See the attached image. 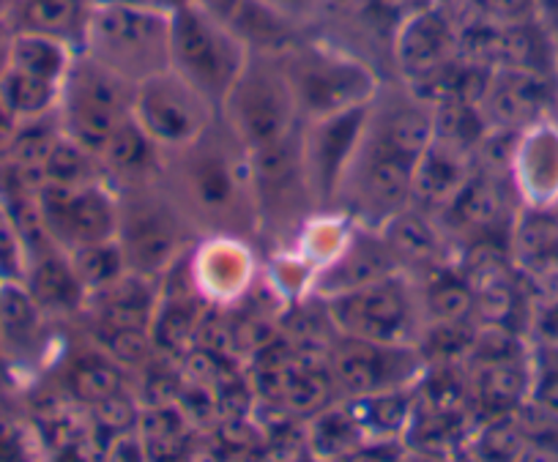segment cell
Wrapping results in <instances>:
<instances>
[{
    "label": "cell",
    "mask_w": 558,
    "mask_h": 462,
    "mask_svg": "<svg viewBox=\"0 0 558 462\" xmlns=\"http://www.w3.org/2000/svg\"><path fill=\"white\" fill-rule=\"evenodd\" d=\"M190 263L197 288L214 304H230L241 299L255 277L252 252L246 250L241 235L214 233L190 252Z\"/></svg>",
    "instance_id": "obj_18"
},
{
    "label": "cell",
    "mask_w": 558,
    "mask_h": 462,
    "mask_svg": "<svg viewBox=\"0 0 558 462\" xmlns=\"http://www.w3.org/2000/svg\"><path fill=\"white\" fill-rule=\"evenodd\" d=\"M469 391L487 418L518 413L529 400V356L480 362L471 375Z\"/></svg>",
    "instance_id": "obj_22"
},
{
    "label": "cell",
    "mask_w": 558,
    "mask_h": 462,
    "mask_svg": "<svg viewBox=\"0 0 558 462\" xmlns=\"http://www.w3.org/2000/svg\"><path fill=\"white\" fill-rule=\"evenodd\" d=\"M480 110L487 129L523 132L558 110V77L523 69H493Z\"/></svg>",
    "instance_id": "obj_14"
},
{
    "label": "cell",
    "mask_w": 558,
    "mask_h": 462,
    "mask_svg": "<svg viewBox=\"0 0 558 462\" xmlns=\"http://www.w3.org/2000/svg\"><path fill=\"white\" fill-rule=\"evenodd\" d=\"M80 45L137 85L170 69V14L137 3H90Z\"/></svg>",
    "instance_id": "obj_2"
},
{
    "label": "cell",
    "mask_w": 558,
    "mask_h": 462,
    "mask_svg": "<svg viewBox=\"0 0 558 462\" xmlns=\"http://www.w3.org/2000/svg\"><path fill=\"white\" fill-rule=\"evenodd\" d=\"M391 56L402 80L416 85L460 56V31L441 9H418L397 28Z\"/></svg>",
    "instance_id": "obj_16"
},
{
    "label": "cell",
    "mask_w": 558,
    "mask_h": 462,
    "mask_svg": "<svg viewBox=\"0 0 558 462\" xmlns=\"http://www.w3.org/2000/svg\"><path fill=\"white\" fill-rule=\"evenodd\" d=\"M268 3L277 7L279 12H286L288 17H293L296 23L315 17V14L326 7V0H268Z\"/></svg>",
    "instance_id": "obj_35"
},
{
    "label": "cell",
    "mask_w": 558,
    "mask_h": 462,
    "mask_svg": "<svg viewBox=\"0 0 558 462\" xmlns=\"http://www.w3.org/2000/svg\"><path fill=\"white\" fill-rule=\"evenodd\" d=\"M422 315L427 324L441 326H471L476 318V293L463 277V271L441 266L427 273L422 293H418Z\"/></svg>",
    "instance_id": "obj_25"
},
{
    "label": "cell",
    "mask_w": 558,
    "mask_h": 462,
    "mask_svg": "<svg viewBox=\"0 0 558 462\" xmlns=\"http://www.w3.org/2000/svg\"><path fill=\"white\" fill-rule=\"evenodd\" d=\"M41 309L20 282H0V335L14 351L36 345L41 337Z\"/></svg>",
    "instance_id": "obj_29"
},
{
    "label": "cell",
    "mask_w": 558,
    "mask_h": 462,
    "mask_svg": "<svg viewBox=\"0 0 558 462\" xmlns=\"http://www.w3.org/2000/svg\"><path fill=\"white\" fill-rule=\"evenodd\" d=\"M28 290L36 299V304L45 313H74L88 301V290L83 288L80 277L74 273L69 255H50L39 257L28 266Z\"/></svg>",
    "instance_id": "obj_26"
},
{
    "label": "cell",
    "mask_w": 558,
    "mask_h": 462,
    "mask_svg": "<svg viewBox=\"0 0 558 462\" xmlns=\"http://www.w3.org/2000/svg\"><path fill=\"white\" fill-rule=\"evenodd\" d=\"M36 200L50 235L66 250L116 239L118 195L107 184H90L80 190L41 184Z\"/></svg>",
    "instance_id": "obj_13"
},
{
    "label": "cell",
    "mask_w": 558,
    "mask_h": 462,
    "mask_svg": "<svg viewBox=\"0 0 558 462\" xmlns=\"http://www.w3.org/2000/svg\"><path fill=\"white\" fill-rule=\"evenodd\" d=\"M413 168L416 165L397 157L395 150L364 134L340 200L356 224L380 230L391 217L413 206Z\"/></svg>",
    "instance_id": "obj_10"
},
{
    "label": "cell",
    "mask_w": 558,
    "mask_h": 462,
    "mask_svg": "<svg viewBox=\"0 0 558 462\" xmlns=\"http://www.w3.org/2000/svg\"><path fill=\"white\" fill-rule=\"evenodd\" d=\"M441 217L458 233H471L474 241H490V235L501 230L509 217L507 186L496 173H480L476 168L474 179L444 208ZM512 222L514 219H509V224Z\"/></svg>",
    "instance_id": "obj_20"
},
{
    "label": "cell",
    "mask_w": 558,
    "mask_h": 462,
    "mask_svg": "<svg viewBox=\"0 0 558 462\" xmlns=\"http://www.w3.org/2000/svg\"><path fill=\"white\" fill-rule=\"evenodd\" d=\"M523 206L550 208L558 203V121L556 115L523 129L509 170Z\"/></svg>",
    "instance_id": "obj_17"
},
{
    "label": "cell",
    "mask_w": 558,
    "mask_h": 462,
    "mask_svg": "<svg viewBox=\"0 0 558 462\" xmlns=\"http://www.w3.org/2000/svg\"><path fill=\"white\" fill-rule=\"evenodd\" d=\"M556 121H558V110H556Z\"/></svg>",
    "instance_id": "obj_40"
},
{
    "label": "cell",
    "mask_w": 558,
    "mask_h": 462,
    "mask_svg": "<svg viewBox=\"0 0 558 462\" xmlns=\"http://www.w3.org/2000/svg\"><path fill=\"white\" fill-rule=\"evenodd\" d=\"M534 17L558 45V0H534Z\"/></svg>",
    "instance_id": "obj_36"
},
{
    "label": "cell",
    "mask_w": 558,
    "mask_h": 462,
    "mask_svg": "<svg viewBox=\"0 0 558 462\" xmlns=\"http://www.w3.org/2000/svg\"><path fill=\"white\" fill-rule=\"evenodd\" d=\"M134 83L80 50L58 101L61 132L101 159L118 129L132 118Z\"/></svg>",
    "instance_id": "obj_6"
},
{
    "label": "cell",
    "mask_w": 558,
    "mask_h": 462,
    "mask_svg": "<svg viewBox=\"0 0 558 462\" xmlns=\"http://www.w3.org/2000/svg\"><path fill=\"white\" fill-rule=\"evenodd\" d=\"M28 277V252L9 217H0V282H23Z\"/></svg>",
    "instance_id": "obj_33"
},
{
    "label": "cell",
    "mask_w": 558,
    "mask_h": 462,
    "mask_svg": "<svg viewBox=\"0 0 558 462\" xmlns=\"http://www.w3.org/2000/svg\"><path fill=\"white\" fill-rule=\"evenodd\" d=\"M291 83L302 123L375 101L378 77L364 61L326 41H299L279 56Z\"/></svg>",
    "instance_id": "obj_4"
},
{
    "label": "cell",
    "mask_w": 558,
    "mask_h": 462,
    "mask_svg": "<svg viewBox=\"0 0 558 462\" xmlns=\"http://www.w3.org/2000/svg\"><path fill=\"white\" fill-rule=\"evenodd\" d=\"M69 260H72L74 273L80 277L83 288L88 290V295L107 288V284L116 282L118 277H123L129 271L118 239L96 241V244L69 250Z\"/></svg>",
    "instance_id": "obj_31"
},
{
    "label": "cell",
    "mask_w": 558,
    "mask_h": 462,
    "mask_svg": "<svg viewBox=\"0 0 558 462\" xmlns=\"http://www.w3.org/2000/svg\"><path fill=\"white\" fill-rule=\"evenodd\" d=\"M192 217L179 197L162 195L154 184L123 186L118 195V244L126 268L143 277H162L190 255Z\"/></svg>",
    "instance_id": "obj_3"
},
{
    "label": "cell",
    "mask_w": 558,
    "mask_h": 462,
    "mask_svg": "<svg viewBox=\"0 0 558 462\" xmlns=\"http://www.w3.org/2000/svg\"><path fill=\"white\" fill-rule=\"evenodd\" d=\"M123 375L118 369L116 358H80L69 373V389L77 400L88 402V405H99L101 400L121 391Z\"/></svg>",
    "instance_id": "obj_32"
},
{
    "label": "cell",
    "mask_w": 558,
    "mask_h": 462,
    "mask_svg": "<svg viewBox=\"0 0 558 462\" xmlns=\"http://www.w3.org/2000/svg\"><path fill=\"white\" fill-rule=\"evenodd\" d=\"M14 39H17V25L9 17H0V74L7 72L9 61H12Z\"/></svg>",
    "instance_id": "obj_37"
},
{
    "label": "cell",
    "mask_w": 558,
    "mask_h": 462,
    "mask_svg": "<svg viewBox=\"0 0 558 462\" xmlns=\"http://www.w3.org/2000/svg\"><path fill=\"white\" fill-rule=\"evenodd\" d=\"M7 440H9V427L3 422H0V446L7 443Z\"/></svg>",
    "instance_id": "obj_39"
},
{
    "label": "cell",
    "mask_w": 558,
    "mask_h": 462,
    "mask_svg": "<svg viewBox=\"0 0 558 462\" xmlns=\"http://www.w3.org/2000/svg\"><path fill=\"white\" fill-rule=\"evenodd\" d=\"M380 233L386 235V241L395 250L397 260H400L405 273L411 266L425 273L447 266L444 263V257H447V241H444V233L438 230V224L433 222V214H427L425 208H405L397 217H391L380 228Z\"/></svg>",
    "instance_id": "obj_21"
},
{
    "label": "cell",
    "mask_w": 558,
    "mask_h": 462,
    "mask_svg": "<svg viewBox=\"0 0 558 462\" xmlns=\"http://www.w3.org/2000/svg\"><path fill=\"white\" fill-rule=\"evenodd\" d=\"M340 337L384 342V345H418L422 304L408 273H391L351 293L320 299Z\"/></svg>",
    "instance_id": "obj_8"
},
{
    "label": "cell",
    "mask_w": 558,
    "mask_h": 462,
    "mask_svg": "<svg viewBox=\"0 0 558 462\" xmlns=\"http://www.w3.org/2000/svg\"><path fill=\"white\" fill-rule=\"evenodd\" d=\"M252 52L228 23L195 3L170 12V69L222 110L230 88L239 83Z\"/></svg>",
    "instance_id": "obj_5"
},
{
    "label": "cell",
    "mask_w": 558,
    "mask_h": 462,
    "mask_svg": "<svg viewBox=\"0 0 558 462\" xmlns=\"http://www.w3.org/2000/svg\"><path fill=\"white\" fill-rule=\"evenodd\" d=\"M96 408V422L107 429V433L116 438V435L129 433V427H137L140 411L134 408V402L129 400L126 391H116L112 397L101 400Z\"/></svg>",
    "instance_id": "obj_34"
},
{
    "label": "cell",
    "mask_w": 558,
    "mask_h": 462,
    "mask_svg": "<svg viewBox=\"0 0 558 462\" xmlns=\"http://www.w3.org/2000/svg\"><path fill=\"white\" fill-rule=\"evenodd\" d=\"M61 85L25 74L9 66L0 74V107L14 118V123L50 115L61 101Z\"/></svg>",
    "instance_id": "obj_28"
},
{
    "label": "cell",
    "mask_w": 558,
    "mask_h": 462,
    "mask_svg": "<svg viewBox=\"0 0 558 462\" xmlns=\"http://www.w3.org/2000/svg\"><path fill=\"white\" fill-rule=\"evenodd\" d=\"M391 273H402V266L386 235L380 230L353 222L340 252L315 271L310 293L315 299H335V295L351 293V290L378 282Z\"/></svg>",
    "instance_id": "obj_15"
},
{
    "label": "cell",
    "mask_w": 558,
    "mask_h": 462,
    "mask_svg": "<svg viewBox=\"0 0 558 462\" xmlns=\"http://www.w3.org/2000/svg\"><path fill=\"white\" fill-rule=\"evenodd\" d=\"M474 173L476 157L471 150L433 137L430 148L413 168V206L425 208L427 214H441L474 179Z\"/></svg>",
    "instance_id": "obj_19"
},
{
    "label": "cell",
    "mask_w": 558,
    "mask_h": 462,
    "mask_svg": "<svg viewBox=\"0 0 558 462\" xmlns=\"http://www.w3.org/2000/svg\"><path fill=\"white\" fill-rule=\"evenodd\" d=\"M329 373L345 400L411 389L425 373V353L418 345H384L337 335L329 348Z\"/></svg>",
    "instance_id": "obj_11"
},
{
    "label": "cell",
    "mask_w": 558,
    "mask_h": 462,
    "mask_svg": "<svg viewBox=\"0 0 558 462\" xmlns=\"http://www.w3.org/2000/svg\"><path fill=\"white\" fill-rule=\"evenodd\" d=\"M195 7H201L203 12H208L211 17L222 20V23H230L235 14V9L241 7V0H190Z\"/></svg>",
    "instance_id": "obj_38"
},
{
    "label": "cell",
    "mask_w": 558,
    "mask_h": 462,
    "mask_svg": "<svg viewBox=\"0 0 558 462\" xmlns=\"http://www.w3.org/2000/svg\"><path fill=\"white\" fill-rule=\"evenodd\" d=\"M230 28L246 45L252 56H286L299 41V25L286 12H279L268 0H241Z\"/></svg>",
    "instance_id": "obj_24"
},
{
    "label": "cell",
    "mask_w": 558,
    "mask_h": 462,
    "mask_svg": "<svg viewBox=\"0 0 558 462\" xmlns=\"http://www.w3.org/2000/svg\"><path fill=\"white\" fill-rule=\"evenodd\" d=\"M165 150L143 132L134 118H129L116 137L110 139L107 150L101 154V168L112 181H121L123 186L154 184L162 173Z\"/></svg>",
    "instance_id": "obj_23"
},
{
    "label": "cell",
    "mask_w": 558,
    "mask_h": 462,
    "mask_svg": "<svg viewBox=\"0 0 558 462\" xmlns=\"http://www.w3.org/2000/svg\"><path fill=\"white\" fill-rule=\"evenodd\" d=\"M74 56L72 41L61 39V36L36 34V31H17V39L12 47V61L9 66L20 69L25 74L47 80V83L61 85L66 83V74L72 69Z\"/></svg>",
    "instance_id": "obj_27"
},
{
    "label": "cell",
    "mask_w": 558,
    "mask_h": 462,
    "mask_svg": "<svg viewBox=\"0 0 558 462\" xmlns=\"http://www.w3.org/2000/svg\"><path fill=\"white\" fill-rule=\"evenodd\" d=\"M525 405L558 418V335H542L531 342Z\"/></svg>",
    "instance_id": "obj_30"
},
{
    "label": "cell",
    "mask_w": 558,
    "mask_h": 462,
    "mask_svg": "<svg viewBox=\"0 0 558 462\" xmlns=\"http://www.w3.org/2000/svg\"><path fill=\"white\" fill-rule=\"evenodd\" d=\"M219 118L246 150L293 137L302 129V118L282 61L274 56H252L239 83L230 88Z\"/></svg>",
    "instance_id": "obj_7"
},
{
    "label": "cell",
    "mask_w": 558,
    "mask_h": 462,
    "mask_svg": "<svg viewBox=\"0 0 558 462\" xmlns=\"http://www.w3.org/2000/svg\"><path fill=\"white\" fill-rule=\"evenodd\" d=\"M132 118L165 154H179L219 121V110L181 74L165 69L134 85Z\"/></svg>",
    "instance_id": "obj_9"
},
{
    "label": "cell",
    "mask_w": 558,
    "mask_h": 462,
    "mask_svg": "<svg viewBox=\"0 0 558 462\" xmlns=\"http://www.w3.org/2000/svg\"><path fill=\"white\" fill-rule=\"evenodd\" d=\"M179 203L192 222L208 224L214 233L239 235L257 222L255 184L250 154L219 118L201 139L175 154Z\"/></svg>",
    "instance_id": "obj_1"
},
{
    "label": "cell",
    "mask_w": 558,
    "mask_h": 462,
    "mask_svg": "<svg viewBox=\"0 0 558 462\" xmlns=\"http://www.w3.org/2000/svg\"><path fill=\"white\" fill-rule=\"evenodd\" d=\"M373 101L320 121L302 123L304 168L313 186L315 206L326 208L340 200L342 186L351 173L356 154L364 143Z\"/></svg>",
    "instance_id": "obj_12"
}]
</instances>
